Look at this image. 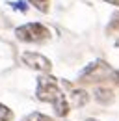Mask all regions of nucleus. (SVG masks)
<instances>
[{
    "mask_svg": "<svg viewBox=\"0 0 119 121\" xmlns=\"http://www.w3.org/2000/svg\"><path fill=\"white\" fill-rule=\"evenodd\" d=\"M35 97L41 103H50L54 106V112L60 117H65L71 110V106L67 103L65 93L61 91L58 80L50 75H41L37 78V90H35Z\"/></svg>",
    "mask_w": 119,
    "mask_h": 121,
    "instance_id": "1",
    "label": "nucleus"
},
{
    "mask_svg": "<svg viewBox=\"0 0 119 121\" xmlns=\"http://www.w3.org/2000/svg\"><path fill=\"white\" fill-rule=\"evenodd\" d=\"M15 37L24 43H41L50 37V30L41 22H26L19 28H15Z\"/></svg>",
    "mask_w": 119,
    "mask_h": 121,
    "instance_id": "2",
    "label": "nucleus"
},
{
    "mask_svg": "<svg viewBox=\"0 0 119 121\" xmlns=\"http://www.w3.org/2000/svg\"><path fill=\"white\" fill-rule=\"evenodd\" d=\"M21 61L26 67L34 69V71H39V73H48L52 69L50 60L47 56H43V54H39V52H22L21 54Z\"/></svg>",
    "mask_w": 119,
    "mask_h": 121,
    "instance_id": "3",
    "label": "nucleus"
},
{
    "mask_svg": "<svg viewBox=\"0 0 119 121\" xmlns=\"http://www.w3.org/2000/svg\"><path fill=\"white\" fill-rule=\"evenodd\" d=\"M114 73V69L106 63V61H102V60H99V61H93V63H89L88 67L80 73V76L82 78H102V76H106V75H112Z\"/></svg>",
    "mask_w": 119,
    "mask_h": 121,
    "instance_id": "4",
    "label": "nucleus"
},
{
    "mask_svg": "<svg viewBox=\"0 0 119 121\" xmlns=\"http://www.w3.org/2000/svg\"><path fill=\"white\" fill-rule=\"evenodd\" d=\"M65 97H67L69 106H74V108H80V106H84L89 101V95L84 90H71L69 95H65Z\"/></svg>",
    "mask_w": 119,
    "mask_h": 121,
    "instance_id": "5",
    "label": "nucleus"
},
{
    "mask_svg": "<svg viewBox=\"0 0 119 121\" xmlns=\"http://www.w3.org/2000/svg\"><path fill=\"white\" fill-rule=\"evenodd\" d=\"M95 99L101 104H110L114 101V91L108 90V88H97L95 90Z\"/></svg>",
    "mask_w": 119,
    "mask_h": 121,
    "instance_id": "6",
    "label": "nucleus"
},
{
    "mask_svg": "<svg viewBox=\"0 0 119 121\" xmlns=\"http://www.w3.org/2000/svg\"><path fill=\"white\" fill-rule=\"evenodd\" d=\"M28 2L37 11H41V13H47V11H48V0H28Z\"/></svg>",
    "mask_w": 119,
    "mask_h": 121,
    "instance_id": "7",
    "label": "nucleus"
},
{
    "mask_svg": "<svg viewBox=\"0 0 119 121\" xmlns=\"http://www.w3.org/2000/svg\"><path fill=\"white\" fill-rule=\"evenodd\" d=\"M22 121H54L52 117H48V116H45V114H39V112H34V114H30L26 116Z\"/></svg>",
    "mask_w": 119,
    "mask_h": 121,
    "instance_id": "8",
    "label": "nucleus"
},
{
    "mask_svg": "<svg viewBox=\"0 0 119 121\" xmlns=\"http://www.w3.org/2000/svg\"><path fill=\"white\" fill-rule=\"evenodd\" d=\"M11 117H13L11 108H8L6 104H2V103H0V121H9Z\"/></svg>",
    "mask_w": 119,
    "mask_h": 121,
    "instance_id": "9",
    "label": "nucleus"
},
{
    "mask_svg": "<svg viewBox=\"0 0 119 121\" xmlns=\"http://www.w3.org/2000/svg\"><path fill=\"white\" fill-rule=\"evenodd\" d=\"M108 34H112L114 30H119V11L117 13H114L112 15V19H110V24H108Z\"/></svg>",
    "mask_w": 119,
    "mask_h": 121,
    "instance_id": "10",
    "label": "nucleus"
},
{
    "mask_svg": "<svg viewBox=\"0 0 119 121\" xmlns=\"http://www.w3.org/2000/svg\"><path fill=\"white\" fill-rule=\"evenodd\" d=\"M112 76H114V80L119 84V71H114V73H112Z\"/></svg>",
    "mask_w": 119,
    "mask_h": 121,
    "instance_id": "11",
    "label": "nucleus"
},
{
    "mask_svg": "<svg viewBox=\"0 0 119 121\" xmlns=\"http://www.w3.org/2000/svg\"><path fill=\"white\" fill-rule=\"evenodd\" d=\"M104 2H108V4H114V6H119V0H104Z\"/></svg>",
    "mask_w": 119,
    "mask_h": 121,
    "instance_id": "12",
    "label": "nucleus"
},
{
    "mask_svg": "<svg viewBox=\"0 0 119 121\" xmlns=\"http://www.w3.org/2000/svg\"><path fill=\"white\" fill-rule=\"evenodd\" d=\"M86 121H99V119H95V117H88Z\"/></svg>",
    "mask_w": 119,
    "mask_h": 121,
    "instance_id": "13",
    "label": "nucleus"
},
{
    "mask_svg": "<svg viewBox=\"0 0 119 121\" xmlns=\"http://www.w3.org/2000/svg\"><path fill=\"white\" fill-rule=\"evenodd\" d=\"M115 47H119V41H115Z\"/></svg>",
    "mask_w": 119,
    "mask_h": 121,
    "instance_id": "14",
    "label": "nucleus"
}]
</instances>
